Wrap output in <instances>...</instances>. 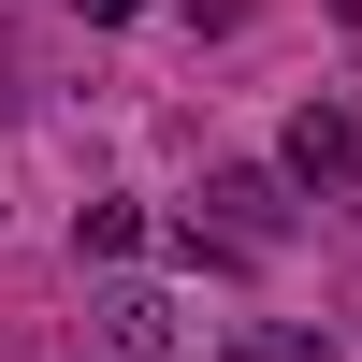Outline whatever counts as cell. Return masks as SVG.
<instances>
[{
	"label": "cell",
	"mask_w": 362,
	"mask_h": 362,
	"mask_svg": "<svg viewBox=\"0 0 362 362\" xmlns=\"http://www.w3.org/2000/svg\"><path fill=\"white\" fill-rule=\"evenodd\" d=\"M276 203H290L276 174H218V189H203V218H189V247H218V261H261V247L290 232Z\"/></svg>",
	"instance_id": "1"
},
{
	"label": "cell",
	"mask_w": 362,
	"mask_h": 362,
	"mask_svg": "<svg viewBox=\"0 0 362 362\" xmlns=\"http://www.w3.org/2000/svg\"><path fill=\"white\" fill-rule=\"evenodd\" d=\"M290 189H319V203H362V116H334V102H305L290 116Z\"/></svg>",
	"instance_id": "2"
},
{
	"label": "cell",
	"mask_w": 362,
	"mask_h": 362,
	"mask_svg": "<svg viewBox=\"0 0 362 362\" xmlns=\"http://www.w3.org/2000/svg\"><path fill=\"white\" fill-rule=\"evenodd\" d=\"M218 362H290V348H218Z\"/></svg>",
	"instance_id": "5"
},
{
	"label": "cell",
	"mask_w": 362,
	"mask_h": 362,
	"mask_svg": "<svg viewBox=\"0 0 362 362\" xmlns=\"http://www.w3.org/2000/svg\"><path fill=\"white\" fill-rule=\"evenodd\" d=\"M102 348L116 362H174V305H160V290H116V305H102Z\"/></svg>",
	"instance_id": "3"
},
{
	"label": "cell",
	"mask_w": 362,
	"mask_h": 362,
	"mask_svg": "<svg viewBox=\"0 0 362 362\" xmlns=\"http://www.w3.org/2000/svg\"><path fill=\"white\" fill-rule=\"evenodd\" d=\"M73 247H87V261H131V247H145V218H131V203H87V218H73Z\"/></svg>",
	"instance_id": "4"
}]
</instances>
